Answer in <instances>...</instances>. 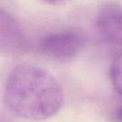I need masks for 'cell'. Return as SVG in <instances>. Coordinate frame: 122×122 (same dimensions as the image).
<instances>
[{
  "instance_id": "8992f818",
  "label": "cell",
  "mask_w": 122,
  "mask_h": 122,
  "mask_svg": "<svg viewBox=\"0 0 122 122\" xmlns=\"http://www.w3.org/2000/svg\"><path fill=\"white\" fill-rule=\"evenodd\" d=\"M110 120L112 122H122V105L112 111L110 115Z\"/></svg>"
},
{
  "instance_id": "6da1fadb",
  "label": "cell",
  "mask_w": 122,
  "mask_h": 122,
  "mask_svg": "<svg viewBox=\"0 0 122 122\" xmlns=\"http://www.w3.org/2000/svg\"><path fill=\"white\" fill-rule=\"evenodd\" d=\"M4 100L18 117L40 121L60 110L64 95L60 83L50 71L40 66L20 64L8 75Z\"/></svg>"
},
{
  "instance_id": "3957f363",
  "label": "cell",
  "mask_w": 122,
  "mask_h": 122,
  "mask_svg": "<svg viewBox=\"0 0 122 122\" xmlns=\"http://www.w3.org/2000/svg\"><path fill=\"white\" fill-rule=\"evenodd\" d=\"M99 33L110 43L122 47V8L115 4L103 7L95 20Z\"/></svg>"
},
{
  "instance_id": "5b68a950",
  "label": "cell",
  "mask_w": 122,
  "mask_h": 122,
  "mask_svg": "<svg viewBox=\"0 0 122 122\" xmlns=\"http://www.w3.org/2000/svg\"><path fill=\"white\" fill-rule=\"evenodd\" d=\"M110 77L114 90L122 95V54L112 60L110 68Z\"/></svg>"
},
{
  "instance_id": "7a4b0ae2",
  "label": "cell",
  "mask_w": 122,
  "mask_h": 122,
  "mask_svg": "<svg viewBox=\"0 0 122 122\" xmlns=\"http://www.w3.org/2000/svg\"><path fill=\"white\" fill-rule=\"evenodd\" d=\"M84 43L83 36L75 31H58L45 36L40 41L39 51L50 59L68 62L81 52Z\"/></svg>"
},
{
  "instance_id": "277c9868",
  "label": "cell",
  "mask_w": 122,
  "mask_h": 122,
  "mask_svg": "<svg viewBox=\"0 0 122 122\" xmlns=\"http://www.w3.org/2000/svg\"><path fill=\"white\" fill-rule=\"evenodd\" d=\"M24 44V33L20 23L8 10L0 11V48L3 53H12Z\"/></svg>"
},
{
  "instance_id": "52a82bcc",
  "label": "cell",
  "mask_w": 122,
  "mask_h": 122,
  "mask_svg": "<svg viewBox=\"0 0 122 122\" xmlns=\"http://www.w3.org/2000/svg\"><path fill=\"white\" fill-rule=\"evenodd\" d=\"M44 1H46L48 3H51V4H54V3H57V2L62 1V0H44Z\"/></svg>"
}]
</instances>
